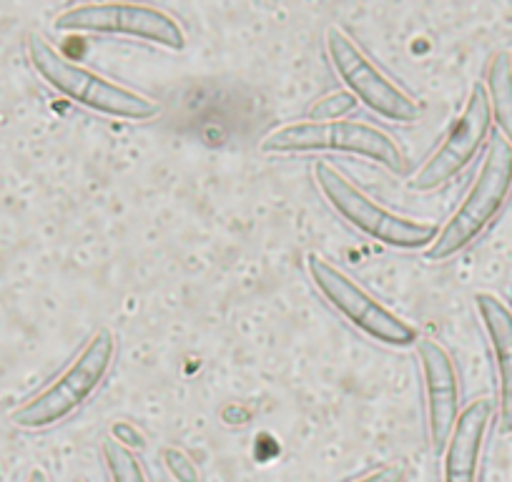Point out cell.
Listing matches in <instances>:
<instances>
[{"mask_svg": "<svg viewBox=\"0 0 512 482\" xmlns=\"http://www.w3.org/2000/svg\"><path fill=\"white\" fill-rule=\"evenodd\" d=\"M103 462H106L108 480L111 482H149L144 465L134 450H128L123 442L106 437L101 445Z\"/></svg>", "mask_w": 512, "mask_h": 482, "instance_id": "obj_14", "label": "cell"}, {"mask_svg": "<svg viewBox=\"0 0 512 482\" xmlns=\"http://www.w3.org/2000/svg\"><path fill=\"white\" fill-rule=\"evenodd\" d=\"M116 342V334L108 327L96 329V334L88 339L78 357L51 385H46L38 395H33L31 400L13 410V425L31 432L48 430V427L61 425L76 410H81L91 400L93 392L101 387V382L106 380L113 357H116Z\"/></svg>", "mask_w": 512, "mask_h": 482, "instance_id": "obj_2", "label": "cell"}, {"mask_svg": "<svg viewBox=\"0 0 512 482\" xmlns=\"http://www.w3.org/2000/svg\"><path fill=\"white\" fill-rule=\"evenodd\" d=\"M26 482H51V477H48V472L43 467H33Z\"/></svg>", "mask_w": 512, "mask_h": 482, "instance_id": "obj_18", "label": "cell"}, {"mask_svg": "<svg viewBox=\"0 0 512 482\" xmlns=\"http://www.w3.org/2000/svg\"><path fill=\"white\" fill-rule=\"evenodd\" d=\"M422 377L427 395V427H430L432 450L445 452L455 422L460 417V380L450 352L437 339H417Z\"/></svg>", "mask_w": 512, "mask_h": 482, "instance_id": "obj_10", "label": "cell"}, {"mask_svg": "<svg viewBox=\"0 0 512 482\" xmlns=\"http://www.w3.org/2000/svg\"><path fill=\"white\" fill-rule=\"evenodd\" d=\"M307 272L317 292L329 302V307L342 314L354 329L367 334L369 339L384 344V347L397 349H407L417 344L420 334L410 322H405L384 304H379L372 294L364 292L352 277H347L342 269L334 267L322 254H309Z\"/></svg>", "mask_w": 512, "mask_h": 482, "instance_id": "obj_6", "label": "cell"}, {"mask_svg": "<svg viewBox=\"0 0 512 482\" xmlns=\"http://www.w3.org/2000/svg\"><path fill=\"white\" fill-rule=\"evenodd\" d=\"M26 48L33 71L68 101L101 113V116L123 118V121H149V118L159 116V103L151 101L144 93L131 91L121 83L108 81V78L78 66L61 51H56V46H51L41 33H31Z\"/></svg>", "mask_w": 512, "mask_h": 482, "instance_id": "obj_1", "label": "cell"}, {"mask_svg": "<svg viewBox=\"0 0 512 482\" xmlns=\"http://www.w3.org/2000/svg\"><path fill=\"white\" fill-rule=\"evenodd\" d=\"M357 108V98L349 91H334L319 98L312 108H309V121L314 124H332V121H344V116Z\"/></svg>", "mask_w": 512, "mask_h": 482, "instance_id": "obj_15", "label": "cell"}, {"mask_svg": "<svg viewBox=\"0 0 512 482\" xmlns=\"http://www.w3.org/2000/svg\"><path fill=\"white\" fill-rule=\"evenodd\" d=\"M324 41H327V56L332 61V68L342 78L347 91L357 98V103L387 121H395V124H415L422 113L415 98L407 96L397 83L384 76L364 56L354 38H349L339 26H329Z\"/></svg>", "mask_w": 512, "mask_h": 482, "instance_id": "obj_8", "label": "cell"}, {"mask_svg": "<svg viewBox=\"0 0 512 482\" xmlns=\"http://www.w3.org/2000/svg\"><path fill=\"white\" fill-rule=\"evenodd\" d=\"M312 174L327 204L354 229L362 231L369 239L379 241L384 247L402 249V252L430 249L432 241L440 234L437 224H432V221L407 219V216L384 209L382 204L364 194L359 186H354L342 171H337L327 161H317Z\"/></svg>", "mask_w": 512, "mask_h": 482, "instance_id": "obj_3", "label": "cell"}, {"mask_svg": "<svg viewBox=\"0 0 512 482\" xmlns=\"http://www.w3.org/2000/svg\"><path fill=\"white\" fill-rule=\"evenodd\" d=\"M56 31L98 33V36H128L154 43L166 51H184L186 33L176 18L154 6L139 3H88L63 11L56 18Z\"/></svg>", "mask_w": 512, "mask_h": 482, "instance_id": "obj_7", "label": "cell"}, {"mask_svg": "<svg viewBox=\"0 0 512 482\" xmlns=\"http://www.w3.org/2000/svg\"><path fill=\"white\" fill-rule=\"evenodd\" d=\"M166 465H169L171 475L176 477L179 482H199V472L196 467L191 465L189 457H184L181 452L176 450H166Z\"/></svg>", "mask_w": 512, "mask_h": 482, "instance_id": "obj_16", "label": "cell"}, {"mask_svg": "<svg viewBox=\"0 0 512 482\" xmlns=\"http://www.w3.org/2000/svg\"><path fill=\"white\" fill-rule=\"evenodd\" d=\"M475 307L490 339L500 377V430L512 432V312L490 292H477Z\"/></svg>", "mask_w": 512, "mask_h": 482, "instance_id": "obj_12", "label": "cell"}, {"mask_svg": "<svg viewBox=\"0 0 512 482\" xmlns=\"http://www.w3.org/2000/svg\"><path fill=\"white\" fill-rule=\"evenodd\" d=\"M354 482H405V467L402 465H382L377 470L367 472Z\"/></svg>", "mask_w": 512, "mask_h": 482, "instance_id": "obj_17", "label": "cell"}, {"mask_svg": "<svg viewBox=\"0 0 512 482\" xmlns=\"http://www.w3.org/2000/svg\"><path fill=\"white\" fill-rule=\"evenodd\" d=\"M259 149L264 154H317V151H339V154L362 156L374 161L390 174H405V154L390 134L362 121H332V124H289L272 131Z\"/></svg>", "mask_w": 512, "mask_h": 482, "instance_id": "obj_5", "label": "cell"}, {"mask_svg": "<svg viewBox=\"0 0 512 482\" xmlns=\"http://www.w3.org/2000/svg\"><path fill=\"white\" fill-rule=\"evenodd\" d=\"M492 412H495V405L490 400H475L460 412L455 430L445 445L442 482H477L482 445H485Z\"/></svg>", "mask_w": 512, "mask_h": 482, "instance_id": "obj_11", "label": "cell"}, {"mask_svg": "<svg viewBox=\"0 0 512 482\" xmlns=\"http://www.w3.org/2000/svg\"><path fill=\"white\" fill-rule=\"evenodd\" d=\"M490 129L492 113L485 83H475L470 88V96H467L462 113L455 118V124L450 126V131H447L442 144L435 149V154L422 164L415 179L410 181V189L417 191V194H430V191H437L445 184H450L480 154L487 136H490Z\"/></svg>", "mask_w": 512, "mask_h": 482, "instance_id": "obj_9", "label": "cell"}, {"mask_svg": "<svg viewBox=\"0 0 512 482\" xmlns=\"http://www.w3.org/2000/svg\"><path fill=\"white\" fill-rule=\"evenodd\" d=\"M487 101H490L492 121L500 126L502 139L512 146V56L495 53L487 66Z\"/></svg>", "mask_w": 512, "mask_h": 482, "instance_id": "obj_13", "label": "cell"}, {"mask_svg": "<svg viewBox=\"0 0 512 482\" xmlns=\"http://www.w3.org/2000/svg\"><path fill=\"white\" fill-rule=\"evenodd\" d=\"M512 191V146L502 136H495L487 146L475 184L470 186L462 204L440 229L432 247L425 249L427 262H445L467 249L492 219L500 214Z\"/></svg>", "mask_w": 512, "mask_h": 482, "instance_id": "obj_4", "label": "cell"}]
</instances>
